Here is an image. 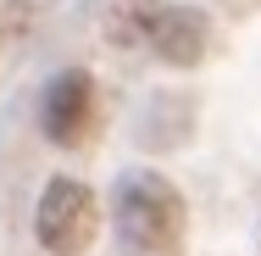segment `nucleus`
Returning a JSON list of instances; mask_svg holds the SVG:
<instances>
[{
    "label": "nucleus",
    "instance_id": "1",
    "mask_svg": "<svg viewBox=\"0 0 261 256\" xmlns=\"http://www.w3.org/2000/svg\"><path fill=\"white\" fill-rule=\"evenodd\" d=\"M189 212L156 173H128L117 184V245L128 256H184Z\"/></svg>",
    "mask_w": 261,
    "mask_h": 256
},
{
    "label": "nucleus",
    "instance_id": "2",
    "mask_svg": "<svg viewBox=\"0 0 261 256\" xmlns=\"http://www.w3.org/2000/svg\"><path fill=\"white\" fill-rule=\"evenodd\" d=\"M100 228V206L89 195V184L78 178H50L45 195H39V212H34V234L50 256H84L89 240Z\"/></svg>",
    "mask_w": 261,
    "mask_h": 256
},
{
    "label": "nucleus",
    "instance_id": "3",
    "mask_svg": "<svg viewBox=\"0 0 261 256\" xmlns=\"http://www.w3.org/2000/svg\"><path fill=\"white\" fill-rule=\"evenodd\" d=\"M145 39H150V51L161 61H172V67H195L200 56H206V17L195 11V6H145Z\"/></svg>",
    "mask_w": 261,
    "mask_h": 256
},
{
    "label": "nucleus",
    "instance_id": "4",
    "mask_svg": "<svg viewBox=\"0 0 261 256\" xmlns=\"http://www.w3.org/2000/svg\"><path fill=\"white\" fill-rule=\"evenodd\" d=\"M89 117H95V78H89L84 67L56 73L50 89H45V106H39L45 134H50L56 145H72V139L89 128Z\"/></svg>",
    "mask_w": 261,
    "mask_h": 256
}]
</instances>
